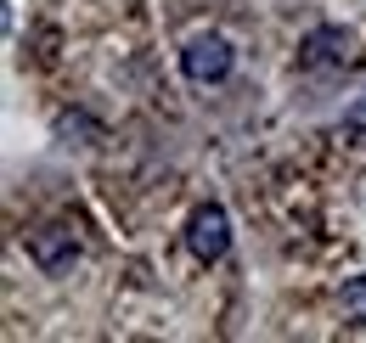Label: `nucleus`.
<instances>
[{"instance_id": "nucleus-1", "label": "nucleus", "mask_w": 366, "mask_h": 343, "mask_svg": "<svg viewBox=\"0 0 366 343\" xmlns=\"http://www.w3.org/2000/svg\"><path fill=\"white\" fill-rule=\"evenodd\" d=\"M355 62V34L344 23H321L299 40V68H350Z\"/></svg>"}, {"instance_id": "nucleus-2", "label": "nucleus", "mask_w": 366, "mask_h": 343, "mask_svg": "<svg viewBox=\"0 0 366 343\" xmlns=\"http://www.w3.org/2000/svg\"><path fill=\"white\" fill-rule=\"evenodd\" d=\"M231 62H237V51H231V40H220V34H197V40L181 51V74L192 85H220L231 74Z\"/></svg>"}, {"instance_id": "nucleus-3", "label": "nucleus", "mask_w": 366, "mask_h": 343, "mask_svg": "<svg viewBox=\"0 0 366 343\" xmlns=\"http://www.w3.org/2000/svg\"><path fill=\"white\" fill-rule=\"evenodd\" d=\"M23 248H29V259H34L46 276H62V270H74V259H79V237H74V225H34V231L23 237Z\"/></svg>"}, {"instance_id": "nucleus-4", "label": "nucleus", "mask_w": 366, "mask_h": 343, "mask_svg": "<svg viewBox=\"0 0 366 343\" xmlns=\"http://www.w3.org/2000/svg\"><path fill=\"white\" fill-rule=\"evenodd\" d=\"M186 248L203 259V264L226 259V248H231V219H226V209H220V203L192 209V219H186Z\"/></svg>"}, {"instance_id": "nucleus-5", "label": "nucleus", "mask_w": 366, "mask_h": 343, "mask_svg": "<svg viewBox=\"0 0 366 343\" xmlns=\"http://www.w3.org/2000/svg\"><path fill=\"white\" fill-rule=\"evenodd\" d=\"M338 304H344V315H350L355 327H366V270H361V276H350V282H344V293H338Z\"/></svg>"}, {"instance_id": "nucleus-6", "label": "nucleus", "mask_w": 366, "mask_h": 343, "mask_svg": "<svg viewBox=\"0 0 366 343\" xmlns=\"http://www.w3.org/2000/svg\"><path fill=\"white\" fill-rule=\"evenodd\" d=\"M338 129H344V141H355V146H366V96H355V101L344 107V119H338Z\"/></svg>"}]
</instances>
